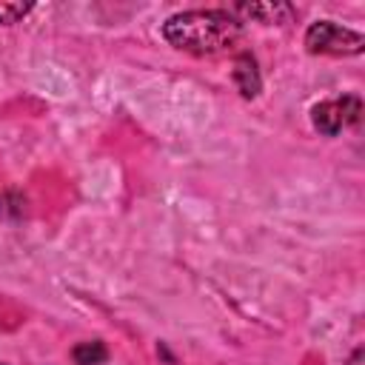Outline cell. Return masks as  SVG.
Wrapping results in <instances>:
<instances>
[{
  "label": "cell",
  "instance_id": "2",
  "mask_svg": "<svg viewBox=\"0 0 365 365\" xmlns=\"http://www.w3.org/2000/svg\"><path fill=\"white\" fill-rule=\"evenodd\" d=\"M305 48L311 54H331V57H351L365 48V37L348 26L334 20H317L305 31Z\"/></svg>",
  "mask_w": 365,
  "mask_h": 365
},
{
  "label": "cell",
  "instance_id": "5",
  "mask_svg": "<svg viewBox=\"0 0 365 365\" xmlns=\"http://www.w3.org/2000/svg\"><path fill=\"white\" fill-rule=\"evenodd\" d=\"M234 83H237L242 97H257L259 94V71H257L254 57H248V54L237 57V63H234Z\"/></svg>",
  "mask_w": 365,
  "mask_h": 365
},
{
  "label": "cell",
  "instance_id": "9",
  "mask_svg": "<svg viewBox=\"0 0 365 365\" xmlns=\"http://www.w3.org/2000/svg\"><path fill=\"white\" fill-rule=\"evenodd\" d=\"M0 365H3V362H0Z\"/></svg>",
  "mask_w": 365,
  "mask_h": 365
},
{
  "label": "cell",
  "instance_id": "6",
  "mask_svg": "<svg viewBox=\"0 0 365 365\" xmlns=\"http://www.w3.org/2000/svg\"><path fill=\"white\" fill-rule=\"evenodd\" d=\"M71 359L77 362V365H103L106 359H108V351H106V345L103 342H80V345H74V351H71Z\"/></svg>",
  "mask_w": 365,
  "mask_h": 365
},
{
  "label": "cell",
  "instance_id": "1",
  "mask_svg": "<svg viewBox=\"0 0 365 365\" xmlns=\"http://www.w3.org/2000/svg\"><path fill=\"white\" fill-rule=\"evenodd\" d=\"M163 37L180 51L211 57L231 51L242 40V23L222 9H194L171 14L163 23Z\"/></svg>",
  "mask_w": 365,
  "mask_h": 365
},
{
  "label": "cell",
  "instance_id": "7",
  "mask_svg": "<svg viewBox=\"0 0 365 365\" xmlns=\"http://www.w3.org/2000/svg\"><path fill=\"white\" fill-rule=\"evenodd\" d=\"M31 11V3H0V26H11Z\"/></svg>",
  "mask_w": 365,
  "mask_h": 365
},
{
  "label": "cell",
  "instance_id": "3",
  "mask_svg": "<svg viewBox=\"0 0 365 365\" xmlns=\"http://www.w3.org/2000/svg\"><path fill=\"white\" fill-rule=\"evenodd\" d=\"M359 114H362V103L359 97L354 94H345V97H334V100H322L311 108V123L319 134L325 137H336L339 131L351 128L359 123Z\"/></svg>",
  "mask_w": 365,
  "mask_h": 365
},
{
  "label": "cell",
  "instance_id": "8",
  "mask_svg": "<svg viewBox=\"0 0 365 365\" xmlns=\"http://www.w3.org/2000/svg\"><path fill=\"white\" fill-rule=\"evenodd\" d=\"M348 365H362V348H356V351L351 354V359H348Z\"/></svg>",
  "mask_w": 365,
  "mask_h": 365
},
{
  "label": "cell",
  "instance_id": "4",
  "mask_svg": "<svg viewBox=\"0 0 365 365\" xmlns=\"http://www.w3.org/2000/svg\"><path fill=\"white\" fill-rule=\"evenodd\" d=\"M237 11H242L245 17H254L259 23H288L294 17V9L285 3H242V6H237Z\"/></svg>",
  "mask_w": 365,
  "mask_h": 365
}]
</instances>
